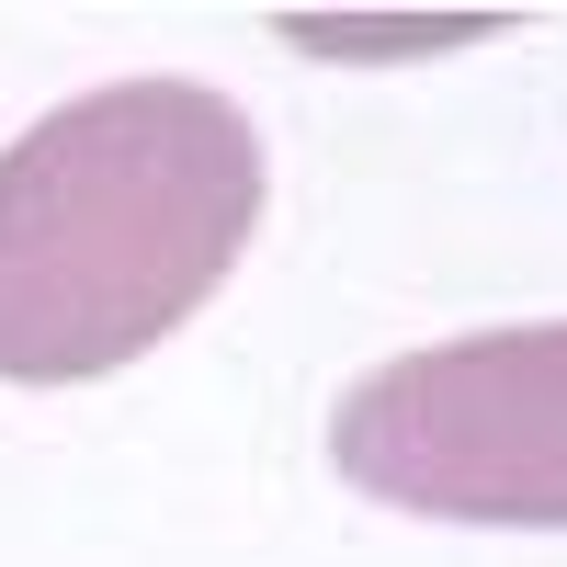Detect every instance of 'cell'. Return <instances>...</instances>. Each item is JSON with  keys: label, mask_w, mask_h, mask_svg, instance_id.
I'll use <instances>...</instances> for the list:
<instances>
[{"label": "cell", "mask_w": 567, "mask_h": 567, "mask_svg": "<svg viewBox=\"0 0 567 567\" xmlns=\"http://www.w3.org/2000/svg\"><path fill=\"white\" fill-rule=\"evenodd\" d=\"M261 125L205 80H103L0 148V374L91 386L159 352L261 227Z\"/></svg>", "instance_id": "obj_1"}, {"label": "cell", "mask_w": 567, "mask_h": 567, "mask_svg": "<svg viewBox=\"0 0 567 567\" xmlns=\"http://www.w3.org/2000/svg\"><path fill=\"white\" fill-rule=\"evenodd\" d=\"M499 12H284V45L341 69H386V58H454V45H488Z\"/></svg>", "instance_id": "obj_3"}, {"label": "cell", "mask_w": 567, "mask_h": 567, "mask_svg": "<svg viewBox=\"0 0 567 567\" xmlns=\"http://www.w3.org/2000/svg\"><path fill=\"white\" fill-rule=\"evenodd\" d=\"M329 465L420 523L567 534V318L465 329L374 363L329 409Z\"/></svg>", "instance_id": "obj_2"}]
</instances>
